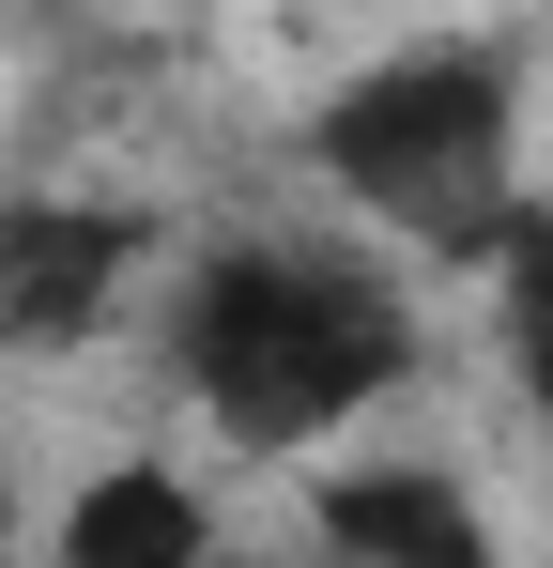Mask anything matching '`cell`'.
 Returning a JSON list of instances; mask_svg holds the SVG:
<instances>
[{"instance_id":"4","label":"cell","mask_w":553,"mask_h":568,"mask_svg":"<svg viewBox=\"0 0 553 568\" xmlns=\"http://www.w3.org/2000/svg\"><path fill=\"white\" fill-rule=\"evenodd\" d=\"M308 538H323V568H507L476 476L446 462H339L308 491Z\"/></svg>"},{"instance_id":"3","label":"cell","mask_w":553,"mask_h":568,"mask_svg":"<svg viewBox=\"0 0 553 568\" xmlns=\"http://www.w3.org/2000/svg\"><path fill=\"white\" fill-rule=\"evenodd\" d=\"M154 262L139 200H0V354H78Z\"/></svg>"},{"instance_id":"2","label":"cell","mask_w":553,"mask_h":568,"mask_svg":"<svg viewBox=\"0 0 553 568\" xmlns=\"http://www.w3.org/2000/svg\"><path fill=\"white\" fill-rule=\"evenodd\" d=\"M308 170L369 231H415L446 262H507V231H523V62L476 31L384 47L308 108Z\"/></svg>"},{"instance_id":"5","label":"cell","mask_w":553,"mask_h":568,"mask_svg":"<svg viewBox=\"0 0 553 568\" xmlns=\"http://www.w3.org/2000/svg\"><path fill=\"white\" fill-rule=\"evenodd\" d=\"M200 554H215V507L170 462H92L47 507V568H200Z\"/></svg>"},{"instance_id":"6","label":"cell","mask_w":553,"mask_h":568,"mask_svg":"<svg viewBox=\"0 0 553 568\" xmlns=\"http://www.w3.org/2000/svg\"><path fill=\"white\" fill-rule=\"evenodd\" d=\"M507 369L553 415V200H523V231H507Z\"/></svg>"},{"instance_id":"7","label":"cell","mask_w":553,"mask_h":568,"mask_svg":"<svg viewBox=\"0 0 553 568\" xmlns=\"http://www.w3.org/2000/svg\"><path fill=\"white\" fill-rule=\"evenodd\" d=\"M31 554V507H16V462H0V568Z\"/></svg>"},{"instance_id":"1","label":"cell","mask_w":553,"mask_h":568,"mask_svg":"<svg viewBox=\"0 0 553 568\" xmlns=\"http://www.w3.org/2000/svg\"><path fill=\"white\" fill-rule=\"evenodd\" d=\"M170 369L215 415V446L308 462L415 369V307L339 231H215L170 277Z\"/></svg>"},{"instance_id":"8","label":"cell","mask_w":553,"mask_h":568,"mask_svg":"<svg viewBox=\"0 0 553 568\" xmlns=\"http://www.w3.org/2000/svg\"><path fill=\"white\" fill-rule=\"evenodd\" d=\"M200 568H323V554H200Z\"/></svg>"}]
</instances>
